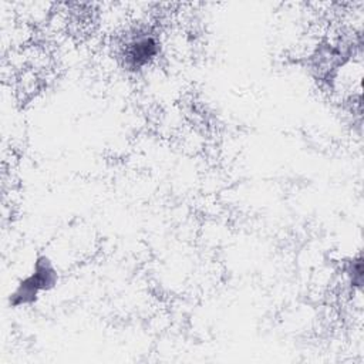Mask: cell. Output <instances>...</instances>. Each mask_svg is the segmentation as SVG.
Instances as JSON below:
<instances>
[{
    "label": "cell",
    "mask_w": 364,
    "mask_h": 364,
    "mask_svg": "<svg viewBox=\"0 0 364 364\" xmlns=\"http://www.w3.org/2000/svg\"><path fill=\"white\" fill-rule=\"evenodd\" d=\"M57 280H58L57 269L46 256H43L36 262L33 273H30L26 279H23L17 284L16 290L10 297V303L14 307L33 303L41 291H46L54 287Z\"/></svg>",
    "instance_id": "1"
},
{
    "label": "cell",
    "mask_w": 364,
    "mask_h": 364,
    "mask_svg": "<svg viewBox=\"0 0 364 364\" xmlns=\"http://www.w3.org/2000/svg\"><path fill=\"white\" fill-rule=\"evenodd\" d=\"M159 40L156 34L148 30L138 28L128 34L122 46V57L125 65L132 70H141L146 67L159 54Z\"/></svg>",
    "instance_id": "2"
}]
</instances>
